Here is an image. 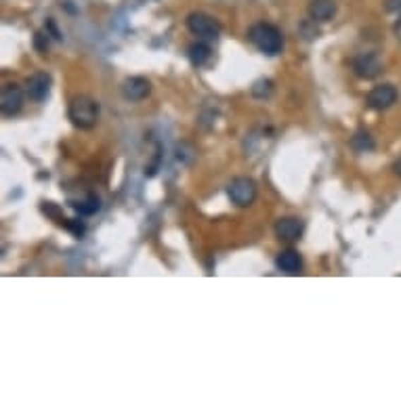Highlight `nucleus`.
Segmentation results:
<instances>
[{
  "mask_svg": "<svg viewBox=\"0 0 401 401\" xmlns=\"http://www.w3.org/2000/svg\"><path fill=\"white\" fill-rule=\"evenodd\" d=\"M248 40L265 55H280L284 49V34L280 32V28H275L273 23H265L258 21L254 25H250L248 30Z\"/></svg>",
  "mask_w": 401,
  "mask_h": 401,
  "instance_id": "obj_1",
  "label": "nucleus"
},
{
  "mask_svg": "<svg viewBox=\"0 0 401 401\" xmlns=\"http://www.w3.org/2000/svg\"><path fill=\"white\" fill-rule=\"evenodd\" d=\"M309 19L316 23H325L336 15V2L334 0H311L307 6Z\"/></svg>",
  "mask_w": 401,
  "mask_h": 401,
  "instance_id": "obj_11",
  "label": "nucleus"
},
{
  "mask_svg": "<svg viewBox=\"0 0 401 401\" xmlns=\"http://www.w3.org/2000/svg\"><path fill=\"white\" fill-rule=\"evenodd\" d=\"M187 55H189V61L193 68H204L213 59V49L204 42H193L187 49Z\"/></svg>",
  "mask_w": 401,
  "mask_h": 401,
  "instance_id": "obj_13",
  "label": "nucleus"
},
{
  "mask_svg": "<svg viewBox=\"0 0 401 401\" xmlns=\"http://www.w3.org/2000/svg\"><path fill=\"white\" fill-rule=\"evenodd\" d=\"M227 196L236 206L246 208L256 200V183L248 176H238L227 185Z\"/></svg>",
  "mask_w": 401,
  "mask_h": 401,
  "instance_id": "obj_3",
  "label": "nucleus"
},
{
  "mask_svg": "<svg viewBox=\"0 0 401 401\" xmlns=\"http://www.w3.org/2000/svg\"><path fill=\"white\" fill-rule=\"evenodd\" d=\"M275 265H277L280 271L294 275V273H301V269H303V258H301V254H299L297 250L288 248V250H282V252L277 254Z\"/></svg>",
  "mask_w": 401,
  "mask_h": 401,
  "instance_id": "obj_12",
  "label": "nucleus"
},
{
  "mask_svg": "<svg viewBox=\"0 0 401 401\" xmlns=\"http://www.w3.org/2000/svg\"><path fill=\"white\" fill-rule=\"evenodd\" d=\"M51 84H53V80H51V76L47 72H36L25 82V95L32 101L42 103L49 97V92H51Z\"/></svg>",
  "mask_w": 401,
  "mask_h": 401,
  "instance_id": "obj_8",
  "label": "nucleus"
},
{
  "mask_svg": "<svg viewBox=\"0 0 401 401\" xmlns=\"http://www.w3.org/2000/svg\"><path fill=\"white\" fill-rule=\"evenodd\" d=\"M393 34H395V38L401 42V15L400 19L395 21V25H393Z\"/></svg>",
  "mask_w": 401,
  "mask_h": 401,
  "instance_id": "obj_19",
  "label": "nucleus"
},
{
  "mask_svg": "<svg viewBox=\"0 0 401 401\" xmlns=\"http://www.w3.org/2000/svg\"><path fill=\"white\" fill-rule=\"evenodd\" d=\"M393 170H395V174H397V176L401 179V158L395 162V164H393Z\"/></svg>",
  "mask_w": 401,
  "mask_h": 401,
  "instance_id": "obj_20",
  "label": "nucleus"
},
{
  "mask_svg": "<svg viewBox=\"0 0 401 401\" xmlns=\"http://www.w3.org/2000/svg\"><path fill=\"white\" fill-rule=\"evenodd\" d=\"M353 72L364 78V80H372L376 78L381 72H383V64H381V57L376 53H359L355 59H353Z\"/></svg>",
  "mask_w": 401,
  "mask_h": 401,
  "instance_id": "obj_6",
  "label": "nucleus"
},
{
  "mask_svg": "<svg viewBox=\"0 0 401 401\" xmlns=\"http://www.w3.org/2000/svg\"><path fill=\"white\" fill-rule=\"evenodd\" d=\"M395 101H397V88H395L393 84H378V86H374V88L368 92V97H366L368 107L378 109V112L389 109Z\"/></svg>",
  "mask_w": 401,
  "mask_h": 401,
  "instance_id": "obj_5",
  "label": "nucleus"
},
{
  "mask_svg": "<svg viewBox=\"0 0 401 401\" xmlns=\"http://www.w3.org/2000/svg\"><path fill=\"white\" fill-rule=\"evenodd\" d=\"M271 92H273V82L267 80V78L256 80L254 82V86H252V95H254L256 99H265V97H269Z\"/></svg>",
  "mask_w": 401,
  "mask_h": 401,
  "instance_id": "obj_16",
  "label": "nucleus"
},
{
  "mask_svg": "<svg viewBox=\"0 0 401 401\" xmlns=\"http://www.w3.org/2000/svg\"><path fill=\"white\" fill-rule=\"evenodd\" d=\"M385 8L387 11H400L401 0H385Z\"/></svg>",
  "mask_w": 401,
  "mask_h": 401,
  "instance_id": "obj_18",
  "label": "nucleus"
},
{
  "mask_svg": "<svg viewBox=\"0 0 401 401\" xmlns=\"http://www.w3.org/2000/svg\"><path fill=\"white\" fill-rule=\"evenodd\" d=\"M351 148L357 152V154H366V152H372L374 150V139L370 137V133L366 131H359L351 137Z\"/></svg>",
  "mask_w": 401,
  "mask_h": 401,
  "instance_id": "obj_15",
  "label": "nucleus"
},
{
  "mask_svg": "<svg viewBox=\"0 0 401 401\" xmlns=\"http://www.w3.org/2000/svg\"><path fill=\"white\" fill-rule=\"evenodd\" d=\"M150 92H152V82L143 78V76H133V78H126L122 82V95L131 103L148 99Z\"/></svg>",
  "mask_w": 401,
  "mask_h": 401,
  "instance_id": "obj_9",
  "label": "nucleus"
},
{
  "mask_svg": "<svg viewBox=\"0 0 401 401\" xmlns=\"http://www.w3.org/2000/svg\"><path fill=\"white\" fill-rule=\"evenodd\" d=\"M64 225H66V229H70L76 238H82L84 232H86V225L82 223L80 219H72V221H66V219H64Z\"/></svg>",
  "mask_w": 401,
  "mask_h": 401,
  "instance_id": "obj_17",
  "label": "nucleus"
},
{
  "mask_svg": "<svg viewBox=\"0 0 401 401\" xmlns=\"http://www.w3.org/2000/svg\"><path fill=\"white\" fill-rule=\"evenodd\" d=\"M303 232H305V225L297 217H284V219H280L275 223V236H277V240L282 241L301 240Z\"/></svg>",
  "mask_w": 401,
  "mask_h": 401,
  "instance_id": "obj_10",
  "label": "nucleus"
},
{
  "mask_svg": "<svg viewBox=\"0 0 401 401\" xmlns=\"http://www.w3.org/2000/svg\"><path fill=\"white\" fill-rule=\"evenodd\" d=\"M72 206H74V210H76L80 217H92V215L101 208V200H99L95 193H88L82 202L72 204Z\"/></svg>",
  "mask_w": 401,
  "mask_h": 401,
  "instance_id": "obj_14",
  "label": "nucleus"
},
{
  "mask_svg": "<svg viewBox=\"0 0 401 401\" xmlns=\"http://www.w3.org/2000/svg\"><path fill=\"white\" fill-rule=\"evenodd\" d=\"M187 28L193 36L208 38V40H213L221 34V23L206 13H191L187 17Z\"/></svg>",
  "mask_w": 401,
  "mask_h": 401,
  "instance_id": "obj_4",
  "label": "nucleus"
},
{
  "mask_svg": "<svg viewBox=\"0 0 401 401\" xmlns=\"http://www.w3.org/2000/svg\"><path fill=\"white\" fill-rule=\"evenodd\" d=\"M23 105V90L17 84H4L0 92V112L4 116H15L21 112Z\"/></svg>",
  "mask_w": 401,
  "mask_h": 401,
  "instance_id": "obj_7",
  "label": "nucleus"
},
{
  "mask_svg": "<svg viewBox=\"0 0 401 401\" xmlns=\"http://www.w3.org/2000/svg\"><path fill=\"white\" fill-rule=\"evenodd\" d=\"M99 114H101V107L95 99L90 97H74L72 103H70V109H68V116L72 120L74 126H78L82 131H88L92 128L97 122H99Z\"/></svg>",
  "mask_w": 401,
  "mask_h": 401,
  "instance_id": "obj_2",
  "label": "nucleus"
}]
</instances>
